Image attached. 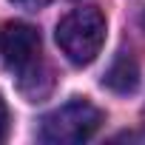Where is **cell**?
Listing matches in <instances>:
<instances>
[{
	"label": "cell",
	"instance_id": "8992f818",
	"mask_svg": "<svg viewBox=\"0 0 145 145\" xmlns=\"http://www.w3.org/2000/svg\"><path fill=\"white\" fill-rule=\"evenodd\" d=\"M14 6H20V9H29V12H37V9H43L48 0H12Z\"/></svg>",
	"mask_w": 145,
	"mask_h": 145
},
{
	"label": "cell",
	"instance_id": "7a4b0ae2",
	"mask_svg": "<svg viewBox=\"0 0 145 145\" xmlns=\"http://www.w3.org/2000/svg\"><path fill=\"white\" fill-rule=\"evenodd\" d=\"M100 125H103V111L94 103L71 100V103L54 108L43 120L40 139L48 145H74V142H86L88 137H94Z\"/></svg>",
	"mask_w": 145,
	"mask_h": 145
},
{
	"label": "cell",
	"instance_id": "5b68a950",
	"mask_svg": "<svg viewBox=\"0 0 145 145\" xmlns=\"http://www.w3.org/2000/svg\"><path fill=\"white\" fill-rule=\"evenodd\" d=\"M6 131H9V108H6V100L0 97V142L6 139Z\"/></svg>",
	"mask_w": 145,
	"mask_h": 145
},
{
	"label": "cell",
	"instance_id": "6da1fadb",
	"mask_svg": "<svg viewBox=\"0 0 145 145\" xmlns=\"http://www.w3.org/2000/svg\"><path fill=\"white\" fill-rule=\"evenodd\" d=\"M57 46L74 65H88L97 60L103 43H105V17L100 9L86 6L68 12L57 23Z\"/></svg>",
	"mask_w": 145,
	"mask_h": 145
},
{
	"label": "cell",
	"instance_id": "277c9868",
	"mask_svg": "<svg viewBox=\"0 0 145 145\" xmlns=\"http://www.w3.org/2000/svg\"><path fill=\"white\" fill-rule=\"evenodd\" d=\"M103 86L111 88V91H117V94H131V91H137V86H139V65H137V60L128 57V54H120V57L111 63V68L105 71Z\"/></svg>",
	"mask_w": 145,
	"mask_h": 145
},
{
	"label": "cell",
	"instance_id": "3957f363",
	"mask_svg": "<svg viewBox=\"0 0 145 145\" xmlns=\"http://www.w3.org/2000/svg\"><path fill=\"white\" fill-rule=\"evenodd\" d=\"M0 57L12 71H26L37 68L40 60V31L23 20H9L0 26Z\"/></svg>",
	"mask_w": 145,
	"mask_h": 145
}]
</instances>
